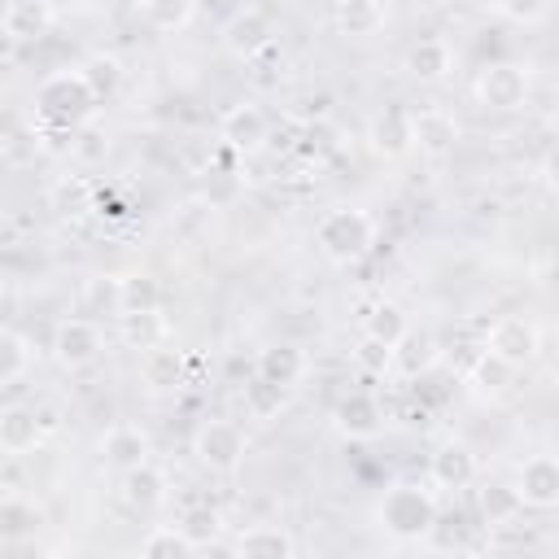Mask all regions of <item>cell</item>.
I'll return each instance as SVG.
<instances>
[{"label":"cell","mask_w":559,"mask_h":559,"mask_svg":"<svg viewBox=\"0 0 559 559\" xmlns=\"http://www.w3.org/2000/svg\"><path fill=\"white\" fill-rule=\"evenodd\" d=\"M231 555H240V559H293L297 542L280 524H253L231 542Z\"/></svg>","instance_id":"obj_17"},{"label":"cell","mask_w":559,"mask_h":559,"mask_svg":"<svg viewBox=\"0 0 559 559\" xmlns=\"http://www.w3.org/2000/svg\"><path fill=\"white\" fill-rule=\"evenodd\" d=\"M52 358L66 367V371H79V367H92L96 358H100V349H105V336H100V328L92 323V319H79V314H66V319H57V328H52Z\"/></svg>","instance_id":"obj_7"},{"label":"cell","mask_w":559,"mask_h":559,"mask_svg":"<svg viewBox=\"0 0 559 559\" xmlns=\"http://www.w3.org/2000/svg\"><path fill=\"white\" fill-rule=\"evenodd\" d=\"M122 498L135 507V511H153L166 502V476L153 467V463H140L131 472H122Z\"/></svg>","instance_id":"obj_23"},{"label":"cell","mask_w":559,"mask_h":559,"mask_svg":"<svg viewBox=\"0 0 559 559\" xmlns=\"http://www.w3.org/2000/svg\"><path fill=\"white\" fill-rule=\"evenodd\" d=\"M437 358H441V349H437V336H432V332H415V328H411V332L393 345V371L406 376V380L428 376V371L437 367Z\"/></svg>","instance_id":"obj_18"},{"label":"cell","mask_w":559,"mask_h":559,"mask_svg":"<svg viewBox=\"0 0 559 559\" xmlns=\"http://www.w3.org/2000/svg\"><path fill=\"white\" fill-rule=\"evenodd\" d=\"M314 245L336 266L362 262L371 253V245H376V218L367 210H358V205H336L314 223Z\"/></svg>","instance_id":"obj_1"},{"label":"cell","mask_w":559,"mask_h":559,"mask_svg":"<svg viewBox=\"0 0 559 559\" xmlns=\"http://www.w3.org/2000/svg\"><path fill=\"white\" fill-rule=\"evenodd\" d=\"M223 48L240 61H253L258 52L271 48V17L258 9V4H245L240 13H231L223 22Z\"/></svg>","instance_id":"obj_10"},{"label":"cell","mask_w":559,"mask_h":559,"mask_svg":"<svg viewBox=\"0 0 559 559\" xmlns=\"http://www.w3.org/2000/svg\"><path fill=\"white\" fill-rule=\"evenodd\" d=\"M44 428H48V424H44V415H39L35 406H17V402H13V406L0 411V450L13 454V459H17V454H31V450L44 441Z\"/></svg>","instance_id":"obj_13"},{"label":"cell","mask_w":559,"mask_h":559,"mask_svg":"<svg viewBox=\"0 0 559 559\" xmlns=\"http://www.w3.org/2000/svg\"><path fill=\"white\" fill-rule=\"evenodd\" d=\"M424 4H432V9H454V4H463V0H424Z\"/></svg>","instance_id":"obj_41"},{"label":"cell","mask_w":559,"mask_h":559,"mask_svg":"<svg viewBox=\"0 0 559 559\" xmlns=\"http://www.w3.org/2000/svg\"><path fill=\"white\" fill-rule=\"evenodd\" d=\"M428 472H432V485H437V489H450V493H454V489H467V485L476 480L480 463H476V454H472L467 441H445V445H437Z\"/></svg>","instance_id":"obj_14"},{"label":"cell","mask_w":559,"mask_h":559,"mask_svg":"<svg viewBox=\"0 0 559 559\" xmlns=\"http://www.w3.org/2000/svg\"><path fill=\"white\" fill-rule=\"evenodd\" d=\"M476 100L489 114H515L528 105V70L520 61H493L476 74Z\"/></svg>","instance_id":"obj_5"},{"label":"cell","mask_w":559,"mask_h":559,"mask_svg":"<svg viewBox=\"0 0 559 559\" xmlns=\"http://www.w3.org/2000/svg\"><path fill=\"white\" fill-rule=\"evenodd\" d=\"M144 559H183L197 555V542L183 533V524H166V528H148V537L140 542Z\"/></svg>","instance_id":"obj_28"},{"label":"cell","mask_w":559,"mask_h":559,"mask_svg":"<svg viewBox=\"0 0 559 559\" xmlns=\"http://www.w3.org/2000/svg\"><path fill=\"white\" fill-rule=\"evenodd\" d=\"M135 9L153 31H183L197 13V0H135Z\"/></svg>","instance_id":"obj_29"},{"label":"cell","mask_w":559,"mask_h":559,"mask_svg":"<svg viewBox=\"0 0 559 559\" xmlns=\"http://www.w3.org/2000/svg\"><path fill=\"white\" fill-rule=\"evenodd\" d=\"M376 524L389 533V537H402V542H419L437 528V498L432 489H419V485H393L380 502H376Z\"/></svg>","instance_id":"obj_3"},{"label":"cell","mask_w":559,"mask_h":559,"mask_svg":"<svg viewBox=\"0 0 559 559\" xmlns=\"http://www.w3.org/2000/svg\"><path fill=\"white\" fill-rule=\"evenodd\" d=\"M332 22L349 39H367L384 26V4L380 0H332Z\"/></svg>","instance_id":"obj_22"},{"label":"cell","mask_w":559,"mask_h":559,"mask_svg":"<svg viewBox=\"0 0 559 559\" xmlns=\"http://www.w3.org/2000/svg\"><path fill=\"white\" fill-rule=\"evenodd\" d=\"M31 362H35L31 341L22 332L4 328L0 332V389H17L26 380V371H31Z\"/></svg>","instance_id":"obj_26"},{"label":"cell","mask_w":559,"mask_h":559,"mask_svg":"<svg viewBox=\"0 0 559 559\" xmlns=\"http://www.w3.org/2000/svg\"><path fill=\"white\" fill-rule=\"evenodd\" d=\"M96 105V92L87 87L83 70H57L35 87V114L52 131H74Z\"/></svg>","instance_id":"obj_2"},{"label":"cell","mask_w":559,"mask_h":559,"mask_svg":"<svg viewBox=\"0 0 559 559\" xmlns=\"http://www.w3.org/2000/svg\"><path fill=\"white\" fill-rule=\"evenodd\" d=\"M542 183H546V188L559 197V144H555V148L542 157Z\"/></svg>","instance_id":"obj_40"},{"label":"cell","mask_w":559,"mask_h":559,"mask_svg":"<svg viewBox=\"0 0 559 559\" xmlns=\"http://www.w3.org/2000/svg\"><path fill=\"white\" fill-rule=\"evenodd\" d=\"M415 118V148L428 153V157H445L459 140V122L454 114H445L441 105H424V109H411Z\"/></svg>","instance_id":"obj_16"},{"label":"cell","mask_w":559,"mask_h":559,"mask_svg":"<svg viewBox=\"0 0 559 559\" xmlns=\"http://www.w3.org/2000/svg\"><path fill=\"white\" fill-rule=\"evenodd\" d=\"M367 148L384 162H402L415 153V118L406 105H384L367 118Z\"/></svg>","instance_id":"obj_6"},{"label":"cell","mask_w":559,"mask_h":559,"mask_svg":"<svg viewBox=\"0 0 559 559\" xmlns=\"http://www.w3.org/2000/svg\"><path fill=\"white\" fill-rule=\"evenodd\" d=\"M35 31H44L39 0H9V9H4V35L9 39H31Z\"/></svg>","instance_id":"obj_35"},{"label":"cell","mask_w":559,"mask_h":559,"mask_svg":"<svg viewBox=\"0 0 559 559\" xmlns=\"http://www.w3.org/2000/svg\"><path fill=\"white\" fill-rule=\"evenodd\" d=\"M218 135H223V144L231 148V153H258V148H266V140H271V118H266V109H258V105H231L227 114H223V122H218Z\"/></svg>","instance_id":"obj_11"},{"label":"cell","mask_w":559,"mask_h":559,"mask_svg":"<svg viewBox=\"0 0 559 559\" xmlns=\"http://www.w3.org/2000/svg\"><path fill=\"white\" fill-rule=\"evenodd\" d=\"M411 332V319H406V310L397 306V301H376L367 314H362V336H371V341H380V345H397L402 336Z\"/></svg>","instance_id":"obj_25"},{"label":"cell","mask_w":559,"mask_h":559,"mask_svg":"<svg viewBox=\"0 0 559 559\" xmlns=\"http://www.w3.org/2000/svg\"><path fill=\"white\" fill-rule=\"evenodd\" d=\"M122 319V341L135 345V349H153L166 341V319L157 310H131V314H118Z\"/></svg>","instance_id":"obj_30"},{"label":"cell","mask_w":559,"mask_h":559,"mask_svg":"<svg viewBox=\"0 0 559 559\" xmlns=\"http://www.w3.org/2000/svg\"><path fill=\"white\" fill-rule=\"evenodd\" d=\"M485 349H493L498 358H507V362L524 367V362H533V358H537V349H542V332H537V323H533V319H524V314H498V319L489 323Z\"/></svg>","instance_id":"obj_8"},{"label":"cell","mask_w":559,"mask_h":559,"mask_svg":"<svg viewBox=\"0 0 559 559\" xmlns=\"http://www.w3.org/2000/svg\"><path fill=\"white\" fill-rule=\"evenodd\" d=\"M140 380L148 393H170L183 384V354L179 349H166V345H153L144 349L140 358Z\"/></svg>","instance_id":"obj_21"},{"label":"cell","mask_w":559,"mask_h":559,"mask_svg":"<svg viewBox=\"0 0 559 559\" xmlns=\"http://www.w3.org/2000/svg\"><path fill=\"white\" fill-rule=\"evenodd\" d=\"M245 445L249 441H245V428L236 419H205L192 432V454L214 476H231L245 463Z\"/></svg>","instance_id":"obj_4"},{"label":"cell","mask_w":559,"mask_h":559,"mask_svg":"<svg viewBox=\"0 0 559 559\" xmlns=\"http://www.w3.org/2000/svg\"><path fill=\"white\" fill-rule=\"evenodd\" d=\"M450 66H454V52H450V44H445L441 35H424V39H415L411 52H406V70H411L419 83H441V79L450 74Z\"/></svg>","instance_id":"obj_20"},{"label":"cell","mask_w":559,"mask_h":559,"mask_svg":"<svg viewBox=\"0 0 559 559\" xmlns=\"http://www.w3.org/2000/svg\"><path fill=\"white\" fill-rule=\"evenodd\" d=\"M258 376L271 380V384L293 389V384L306 376V349L293 345V341H275V345H266V349L258 354Z\"/></svg>","instance_id":"obj_19"},{"label":"cell","mask_w":559,"mask_h":559,"mask_svg":"<svg viewBox=\"0 0 559 559\" xmlns=\"http://www.w3.org/2000/svg\"><path fill=\"white\" fill-rule=\"evenodd\" d=\"M493 9H498L507 22H515V26H533V22H542L546 0H493Z\"/></svg>","instance_id":"obj_38"},{"label":"cell","mask_w":559,"mask_h":559,"mask_svg":"<svg viewBox=\"0 0 559 559\" xmlns=\"http://www.w3.org/2000/svg\"><path fill=\"white\" fill-rule=\"evenodd\" d=\"M83 79L96 92V100H109L118 92V83H122V61L109 57V52H96V57L83 61Z\"/></svg>","instance_id":"obj_33"},{"label":"cell","mask_w":559,"mask_h":559,"mask_svg":"<svg viewBox=\"0 0 559 559\" xmlns=\"http://www.w3.org/2000/svg\"><path fill=\"white\" fill-rule=\"evenodd\" d=\"M284 402H288V389H284V384H271V380H262V376H253V384L245 389V411H249L253 419H275V415L284 411Z\"/></svg>","instance_id":"obj_34"},{"label":"cell","mask_w":559,"mask_h":559,"mask_svg":"<svg viewBox=\"0 0 559 559\" xmlns=\"http://www.w3.org/2000/svg\"><path fill=\"white\" fill-rule=\"evenodd\" d=\"M358 362H362L367 371H389V367H393V349L380 345V341H371V336H362V345H358Z\"/></svg>","instance_id":"obj_39"},{"label":"cell","mask_w":559,"mask_h":559,"mask_svg":"<svg viewBox=\"0 0 559 559\" xmlns=\"http://www.w3.org/2000/svg\"><path fill=\"white\" fill-rule=\"evenodd\" d=\"M515 489L533 511L559 507V454H528L515 472Z\"/></svg>","instance_id":"obj_9"},{"label":"cell","mask_w":559,"mask_h":559,"mask_svg":"<svg viewBox=\"0 0 559 559\" xmlns=\"http://www.w3.org/2000/svg\"><path fill=\"white\" fill-rule=\"evenodd\" d=\"M114 288H118V314H131V310H162V284H157L148 271H131V275H122Z\"/></svg>","instance_id":"obj_27"},{"label":"cell","mask_w":559,"mask_h":559,"mask_svg":"<svg viewBox=\"0 0 559 559\" xmlns=\"http://www.w3.org/2000/svg\"><path fill=\"white\" fill-rule=\"evenodd\" d=\"M179 524H183V533L197 542V550H227L231 555V546H218L214 537L223 533V515L214 511V507H188L183 515H179Z\"/></svg>","instance_id":"obj_31"},{"label":"cell","mask_w":559,"mask_h":559,"mask_svg":"<svg viewBox=\"0 0 559 559\" xmlns=\"http://www.w3.org/2000/svg\"><path fill=\"white\" fill-rule=\"evenodd\" d=\"M515 362H507V358H498L493 349H480V358L472 362V371H467V384L476 389V393H485V397H498V393H507L511 384H515Z\"/></svg>","instance_id":"obj_24"},{"label":"cell","mask_w":559,"mask_h":559,"mask_svg":"<svg viewBox=\"0 0 559 559\" xmlns=\"http://www.w3.org/2000/svg\"><path fill=\"white\" fill-rule=\"evenodd\" d=\"M0 524H4V533H9V537H17V533H26V528L44 524V515H39V507H31V502H22L17 493H9V498L0 502Z\"/></svg>","instance_id":"obj_37"},{"label":"cell","mask_w":559,"mask_h":559,"mask_svg":"<svg viewBox=\"0 0 559 559\" xmlns=\"http://www.w3.org/2000/svg\"><path fill=\"white\" fill-rule=\"evenodd\" d=\"M92 197H96L92 183L79 179V175H74V179H61V183L52 188V205H57L61 214H87V210H92Z\"/></svg>","instance_id":"obj_36"},{"label":"cell","mask_w":559,"mask_h":559,"mask_svg":"<svg viewBox=\"0 0 559 559\" xmlns=\"http://www.w3.org/2000/svg\"><path fill=\"white\" fill-rule=\"evenodd\" d=\"M332 419H336V432H341V437H349V441H371V437L384 428V406H380L376 393L354 389V393H345V397L336 402Z\"/></svg>","instance_id":"obj_12"},{"label":"cell","mask_w":559,"mask_h":559,"mask_svg":"<svg viewBox=\"0 0 559 559\" xmlns=\"http://www.w3.org/2000/svg\"><path fill=\"white\" fill-rule=\"evenodd\" d=\"M100 459L118 472H131L140 463H148V432L140 424H109L100 437Z\"/></svg>","instance_id":"obj_15"},{"label":"cell","mask_w":559,"mask_h":559,"mask_svg":"<svg viewBox=\"0 0 559 559\" xmlns=\"http://www.w3.org/2000/svg\"><path fill=\"white\" fill-rule=\"evenodd\" d=\"M480 511H485V524H511L524 511V498H520L515 485H485L480 489Z\"/></svg>","instance_id":"obj_32"}]
</instances>
